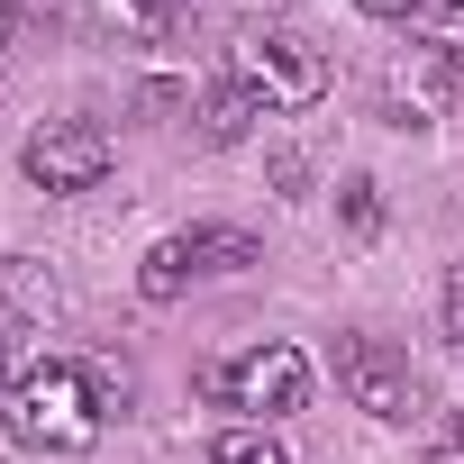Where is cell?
Listing matches in <instances>:
<instances>
[{
	"label": "cell",
	"mask_w": 464,
	"mask_h": 464,
	"mask_svg": "<svg viewBox=\"0 0 464 464\" xmlns=\"http://www.w3.org/2000/svg\"><path fill=\"white\" fill-rule=\"evenodd\" d=\"M0 410H10V437H19V446H46V455H82V446L101 437V419H110L82 364H37V373H19Z\"/></svg>",
	"instance_id": "cell-1"
},
{
	"label": "cell",
	"mask_w": 464,
	"mask_h": 464,
	"mask_svg": "<svg viewBox=\"0 0 464 464\" xmlns=\"http://www.w3.org/2000/svg\"><path fill=\"white\" fill-rule=\"evenodd\" d=\"M227 73H237V92H246L256 110H310V101L328 92L319 46L292 37V28H246L237 46H227Z\"/></svg>",
	"instance_id": "cell-2"
},
{
	"label": "cell",
	"mask_w": 464,
	"mask_h": 464,
	"mask_svg": "<svg viewBox=\"0 0 464 464\" xmlns=\"http://www.w3.org/2000/svg\"><path fill=\"white\" fill-rule=\"evenodd\" d=\"M19 164H28L37 191H92V182L110 173V137H101L92 119H46V128L19 146Z\"/></svg>",
	"instance_id": "cell-3"
},
{
	"label": "cell",
	"mask_w": 464,
	"mask_h": 464,
	"mask_svg": "<svg viewBox=\"0 0 464 464\" xmlns=\"http://www.w3.org/2000/svg\"><path fill=\"white\" fill-rule=\"evenodd\" d=\"M337 382H346L355 410H373V419H410V410H419V382H410V364H401L382 337H337Z\"/></svg>",
	"instance_id": "cell-4"
},
{
	"label": "cell",
	"mask_w": 464,
	"mask_h": 464,
	"mask_svg": "<svg viewBox=\"0 0 464 464\" xmlns=\"http://www.w3.org/2000/svg\"><path fill=\"white\" fill-rule=\"evenodd\" d=\"M301 392H310V364L292 346H256V355L227 364V410H256V428L283 419V410H301Z\"/></svg>",
	"instance_id": "cell-5"
},
{
	"label": "cell",
	"mask_w": 464,
	"mask_h": 464,
	"mask_svg": "<svg viewBox=\"0 0 464 464\" xmlns=\"http://www.w3.org/2000/svg\"><path fill=\"white\" fill-rule=\"evenodd\" d=\"M446 92H455V55H446V46H428V55L392 64V82H382V110H392V128H428V119L446 110Z\"/></svg>",
	"instance_id": "cell-6"
},
{
	"label": "cell",
	"mask_w": 464,
	"mask_h": 464,
	"mask_svg": "<svg viewBox=\"0 0 464 464\" xmlns=\"http://www.w3.org/2000/svg\"><path fill=\"white\" fill-rule=\"evenodd\" d=\"M191 274H246L256 265V237H237V227H191Z\"/></svg>",
	"instance_id": "cell-7"
},
{
	"label": "cell",
	"mask_w": 464,
	"mask_h": 464,
	"mask_svg": "<svg viewBox=\"0 0 464 464\" xmlns=\"http://www.w3.org/2000/svg\"><path fill=\"white\" fill-rule=\"evenodd\" d=\"M182 283H191V246H182V237L146 246V265H137V292H146V301H173Z\"/></svg>",
	"instance_id": "cell-8"
},
{
	"label": "cell",
	"mask_w": 464,
	"mask_h": 464,
	"mask_svg": "<svg viewBox=\"0 0 464 464\" xmlns=\"http://www.w3.org/2000/svg\"><path fill=\"white\" fill-rule=\"evenodd\" d=\"M209 464H283V446H274V428L246 419V428H227V437L209 446Z\"/></svg>",
	"instance_id": "cell-9"
},
{
	"label": "cell",
	"mask_w": 464,
	"mask_h": 464,
	"mask_svg": "<svg viewBox=\"0 0 464 464\" xmlns=\"http://www.w3.org/2000/svg\"><path fill=\"white\" fill-rule=\"evenodd\" d=\"M246 119H256V101L237 92V82H227V92H209V137L227 146V137H246Z\"/></svg>",
	"instance_id": "cell-10"
},
{
	"label": "cell",
	"mask_w": 464,
	"mask_h": 464,
	"mask_svg": "<svg viewBox=\"0 0 464 464\" xmlns=\"http://www.w3.org/2000/svg\"><path fill=\"white\" fill-rule=\"evenodd\" d=\"M428 37L446 55H464V0H428Z\"/></svg>",
	"instance_id": "cell-11"
},
{
	"label": "cell",
	"mask_w": 464,
	"mask_h": 464,
	"mask_svg": "<svg viewBox=\"0 0 464 464\" xmlns=\"http://www.w3.org/2000/svg\"><path fill=\"white\" fill-rule=\"evenodd\" d=\"M346 227H355V237H373V227H382V200H373V182H346Z\"/></svg>",
	"instance_id": "cell-12"
},
{
	"label": "cell",
	"mask_w": 464,
	"mask_h": 464,
	"mask_svg": "<svg viewBox=\"0 0 464 464\" xmlns=\"http://www.w3.org/2000/svg\"><path fill=\"white\" fill-rule=\"evenodd\" d=\"M446 337H455V346H464V274H455V283H446Z\"/></svg>",
	"instance_id": "cell-13"
},
{
	"label": "cell",
	"mask_w": 464,
	"mask_h": 464,
	"mask_svg": "<svg viewBox=\"0 0 464 464\" xmlns=\"http://www.w3.org/2000/svg\"><path fill=\"white\" fill-rule=\"evenodd\" d=\"M428 464H464V419H455V437H437V446H428Z\"/></svg>",
	"instance_id": "cell-14"
},
{
	"label": "cell",
	"mask_w": 464,
	"mask_h": 464,
	"mask_svg": "<svg viewBox=\"0 0 464 464\" xmlns=\"http://www.w3.org/2000/svg\"><path fill=\"white\" fill-rule=\"evenodd\" d=\"M355 10H373V19H410L419 0H355Z\"/></svg>",
	"instance_id": "cell-15"
},
{
	"label": "cell",
	"mask_w": 464,
	"mask_h": 464,
	"mask_svg": "<svg viewBox=\"0 0 464 464\" xmlns=\"http://www.w3.org/2000/svg\"><path fill=\"white\" fill-rule=\"evenodd\" d=\"M164 10H173V0H137V19H164Z\"/></svg>",
	"instance_id": "cell-16"
},
{
	"label": "cell",
	"mask_w": 464,
	"mask_h": 464,
	"mask_svg": "<svg viewBox=\"0 0 464 464\" xmlns=\"http://www.w3.org/2000/svg\"><path fill=\"white\" fill-rule=\"evenodd\" d=\"M0 401H10V364H0Z\"/></svg>",
	"instance_id": "cell-17"
},
{
	"label": "cell",
	"mask_w": 464,
	"mask_h": 464,
	"mask_svg": "<svg viewBox=\"0 0 464 464\" xmlns=\"http://www.w3.org/2000/svg\"><path fill=\"white\" fill-rule=\"evenodd\" d=\"M0 46H10V10H0Z\"/></svg>",
	"instance_id": "cell-18"
}]
</instances>
